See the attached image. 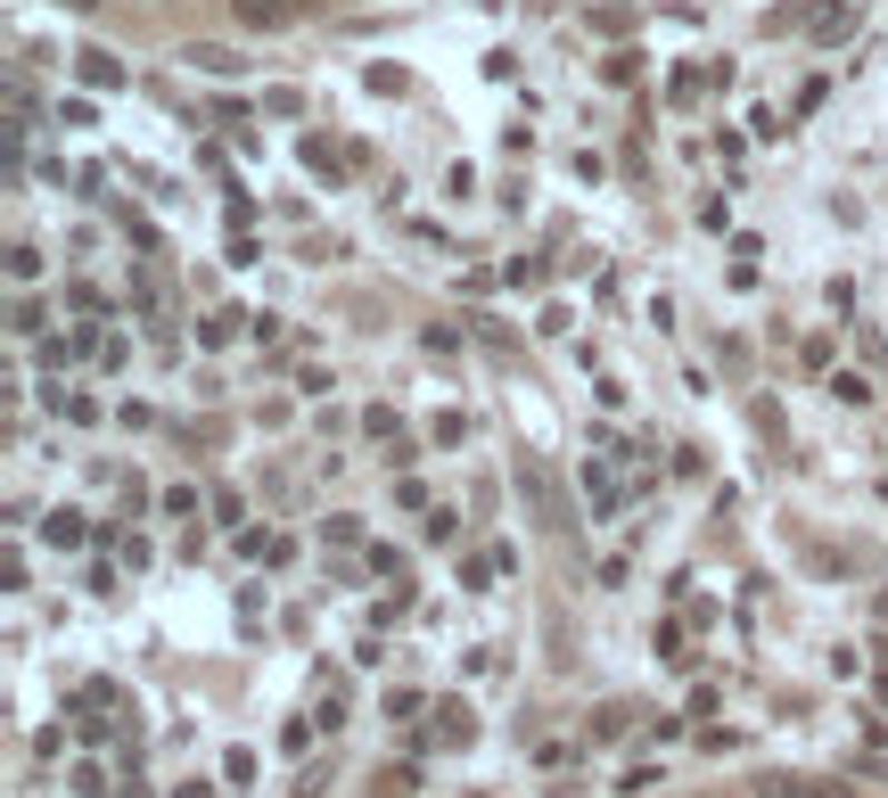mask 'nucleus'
<instances>
[{"label": "nucleus", "mask_w": 888, "mask_h": 798, "mask_svg": "<svg viewBox=\"0 0 888 798\" xmlns=\"http://www.w3.org/2000/svg\"><path fill=\"white\" fill-rule=\"evenodd\" d=\"M511 477H519L526 511H535L543 528H568V502H560V477H552V461H543V453H519V461H511Z\"/></svg>", "instance_id": "f257e3e1"}, {"label": "nucleus", "mask_w": 888, "mask_h": 798, "mask_svg": "<svg viewBox=\"0 0 888 798\" xmlns=\"http://www.w3.org/2000/svg\"><path fill=\"white\" fill-rule=\"evenodd\" d=\"M230 9H239V26L272 33V26H288V17H296V0H230Z\"/></svg>", "instance_id": "f03ea898"}, {"label": "nucleus", "mask_w": 888, "mask_h": 798, "mask_svg": "<svg viewBox=\"0 0 888 798\" xmlns=\"http://www.w3.org/2000/svg\"><path fill=\"white\" fill-rule=\"evenodd\" d=\"M82 82H91V91H116V82H124V67H116L108 50H82Z\"/></svg>", "instance_id": "7ed1b4c3"}, {"label": "nucleus", "mask_w": 888, "mask_h": 798, "mask_svg": "<svg viewBox=\"0 0 888 798\" xmlns=\"http://www.w3.org/2000/svg\"><path fill=\"white\" fill-rule=\"evenodd\" d=\"M181 58H189V67H206V75H230V67H239V58H230V50H223V41H189V50H181Z\"/></svg>", "instance_id": "20e7f679"}, {"label": "nucleus", "mask_w": 888, "mask_h": 798, "mask_svg": "<svg viewBox=\"0 0 888 798\" xmlns=\"http://www.w3.org/2000/svg\"><path fill=\"white\" fill-rule=\"evenodd\" d=\"M363 436H378V445H395V436H404V420H395L387 404H371V412H363Z\"/></svg>", "instance_id": "39448f33"}, {"label": "nucleus", "mask_w": 888, "mask_h": 798, "mask_svg": "<svg viewBox=\"0 0 888 798\" xmlns=\"http://www.w3.org/2000/svg\"><path fill=\"white\" fill-rule=\"evenodd\" d=\"M436 717H444V741H470V708H461V700H444Z\"/></svg>", "instance_id": "423d86ee"}, {"label": "nucleus", "mask_w": 888, "mask_h": 798, "mask_svg": "<svg viewBox=\"0 0 888 798\" xmlns=\"http://www.w3.org/2000/svg\"><path fill=\"white\" fill-rule=\"evenodd\" d=\"M41 535H50V543H82V519L75 511H50V528H41Z\"/></svg>", "instance_id": "0eeeda50"}, {"label": "nucleus", "mask_w": 888, "mask_h": 798, "mask_svg": "<svg viewBox=\"0 0 888 798\" xmlns=\"http://www.w3.org/2000/svg\"><path fill=\"white\" fill-rule=\"evenodd\" d=\"M33 272H41V256H33L26 239H17V247H9V280H33Z\"/></svg>", "instance_id": "6e6552de"}]
</instances>
